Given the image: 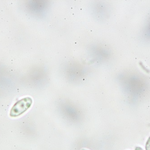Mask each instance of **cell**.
<instances>
[{
	"mask_svg": "<svg viewBox=\"0 0 150 150\" xmlns=\"http://www.w3.org/2000/svg\"><path fill=\"white\" fill-rule=\"evenodd\" d=\"M32 100L29 97L20 100L13 106L11 112V116H20L28 110L32 105Z\"/></svg>",
	"mask_w": 150,
	"mask_h": 150,
	"instance_id": "obj_1",
	"label": "cell"
},
{
	"mask_svg": "<svg viewBox=\"0 0 150 150\" xmlns=\"http://www.w3.org/2000/svg\"><path fill=\"white\" fill-rule=\"evenodd\" d=\"M146 150H150V136L148 138L146 144Z\"/></svg>",
	"mask_w": 150,
	"mask_h": 150,
	"instance_id": "obj_2",
	"label": "cell"
},
{
	"mask_svg": "<svg viewBox=\"0 0 150 150\" xmlns=\"http://www.w3.org/2000/svg\"><path fill=\"white\" fill-rule=\"evenodd\" d=\"M135 150H143V149H142L141 147H139V146H137V147H136Z\"/></svg>",
	"mask_w": 150,
	"mask_h": 150,
	"instance_id": "obj_3",
	"label": "cell"
},
{
	"mask_svg": "<svg viewBox=\"0 0 150 150\" xmlns=\"http://www.w3.org/2000/svg\"><path fill=\"white\" fill-rule=\"evenodd\" d=\"M81 150H86V149H82Z\"/></svg>",
	"mask_w": 150,
	"mask_h": 150,
	"instance_id": "obj_4",
	"label": "cell"
}]
</instances>
